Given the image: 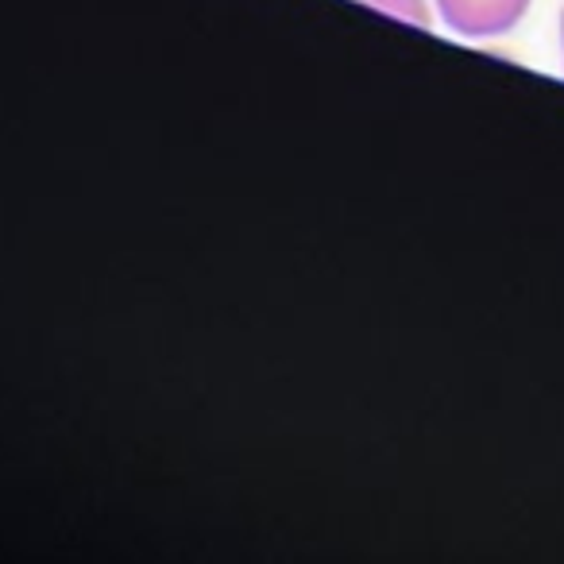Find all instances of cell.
Masks as SVG:
<instances>
[{"instance_id": "6da1fadb", "label": "cell", "mask_w": 564, "mask_h": 564, "mask_svg": "<svg viewBox=\"0 0 564 564\" xmlns=\"http://www.w3.org/2000/svg\"><path fill=\"white\" fill-rule=\"evenodd\" d=\"M437 12L464 40H495L530 12V0H437Z\"/></svg>"}, {"instance_id": "7a4b0ae2", "label": "cell", "mask_w": 564, "mask_h": 564, "mask_svg": "<svg viewBox=\"0 0 564 564\" xmlns=\"http://www.w3.org/2000/svg\"><path fill=\"white\" fill-rule=\"evenodd\" d=\"M364 4H371V9L383 12V17L406 20V24H414V28H433L430 0H364Z\"/></svg>"}, {"instance_id": "3957f363", "label": "cell", "mask_w": 564, "mask_h": 564, "mask_svg": "<svg viewBox=\"0 0 564 564\" xmlns=\"http://www.w3.org/2000/svg\"><path fill=\"white\" fill-rule=\"evenodd\" d=\"M561 51H564V12H561Z\"/></svg>"}]
</instances>
